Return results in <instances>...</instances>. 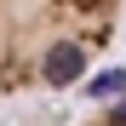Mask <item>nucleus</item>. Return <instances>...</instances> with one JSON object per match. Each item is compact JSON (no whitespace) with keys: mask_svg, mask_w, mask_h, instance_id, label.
<instances>
[{"mask_svg":"<svg viewBox=\"0 0 126 126\" xmlns=\"http://www.w3.org/2000/svg\"><path fill=\"white\" fill-rule=\"evenodd\" d=\"M126 0H0V97L80 86L115 40Z\"/></svg>","mask_w":126,"mask_h":126,"instance_id":"f257e3e1","label":"nucleus"},{"mask_svg":"<svg viewBox=\"0 0 126 126\" xmlns=\"http://www.w3.org/2000/svg\"><path fill=\"white\" fill-rule=\"evenodd\" d=\"M86 126H126V97L115 103V109H103V115H92Z\"/></svg>","mask_w":126,"mask_h":126,"instance_id":"f03ea898","label":"nucleus"}]
</instances>
